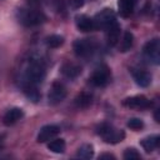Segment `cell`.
I'll list each match as a JSON object with an SVG mask.
<instances>
[{"instance_id": "9", "label": "cell", "mask_w": 160, "mask_h": 160, "mask_svg": "<svg viewBox=\"0 0 160 160\" xmlns=\"http://www.w3.org/2000/svg\"><path fill=\"white\" fill-rule=\"evenodd\" d=\"M122 104L128 108L131 109H139V110H144V109H149L152 105V101H150L146 96L144 95H134L130 98H126Z\"/></svg>"}, {"instance_id": "24", "label": "cell", "mask_w": 160, "mask_h": 160, "mask_svg": "<svg viewBox=\"0 0 160 160\" xmlns=\"http://www.w3.org/2000/svg\"><path fill=\"white\" fill-rule=\"evenodd\" d=\"M128 126H129L131 130L138 131V130H140V129H142V128H144V122H142V120H141V119L131 118V119H129V121H128Z\"/></svg>"}, {"instance_id": "26", "label": "cell", "mask_w": 160, "mask_h": 160, "mask_svg": "<svg viewBox=\"0 0 160 160\" xmlns=\"http://www.w3.org/2000/svg\"><path fill=\"white\" fill-rule=\"evenodd\" d=\"M84 1L85 0H69V5L72 8V9H80L82 5H84Z\"/></svg>"}, {"instance_id": "16", "label": "cell", "mask_w": 160, "mask_h": 160, "mask_svg": "<svg viewBox=\"0 0 160 160\" xmlns=\"http://www.w3.org/2000/svg\"><path fill=\"white\" fill-rule=\"evenodd\" d=\"M22 92L32 102H38L40 100V96H41L40 91L38 89V85L31 84V82H26V81L22 84Z\"/></svg>"}, {"instance_id": "21", "label": "cell", "mask_w": 160, "mask_h": 160, "mask_svg": "<svg viewBox=\"0 0 160 160\" xmlns=\"http://www.w3.org/2000/svg\"><path fill=\"white\" fill-rule=\"evenodd\" d=\"M76 156L78 158H81V159H91L94 156V148H92V145H90V144H82L78 149Z\"/></svg>"}, {"instance_id": "15", "label": "cell", "mask_w": 160, "mask_h": 160, "mask_svg": "<svg viewBox=\"0 0 160 160\" xmlns=\"http://www.w3.org/2000/svg\"><path fill=\"white\" fill-rule=\"evenodd\" d=\"M131 75L135 80V82L140 86V88H148L151 82V75L145 71V70H139V69H132L131 70Z\"/></svg>"}, {"instance_id": "10", "label": "cell", "mask_w": 160, "mask_h": 160, "mask_svg": "<svg viewBox=\"0 0 160 160\" xmlns=\"http://www.w3.org/2000/svg\"><path fill=\"white\" fill-rule=\"evenodd\" d=\"M59 132H60V128L58 125L49 124L40 129L36 140H38V142H46V141H50L51 139H54Z\"/></svg>"}, {"instance_id": "2", "label": "cell", "mask_w": 160, "mask_h": 160, "mask_svg": "<svg viewBox=\"0 0 160 160\" xmlns=\"http://www.w3.org/2000/svg\"><path fill=\"white\" fill-rule=\"evenodd\" d=\"M96 132L98 135L108 144H116L124 140L125 138V132L121 129L115 128L111 124L108 122H102L96 128Z\"/></svg>"}, {"instance_id": "8", "label": "cell", "mask_w": 160, "mask_h": 160, "mask_svg": "<svg viewBox=\"0 0 160 160\" xmlns=\"http://www.w3.org/2000/svg\"><path fill=\"white\" fill-rule=\"evenodd\" d=\"M66 94L68 91H66L65 85L60 81H54L48 92V101L50 105H56L66 98Z\"/></svg>"}, {"instance_id": "18", "label": "cell", "mask_w": 160, "mask_h": 160, "mask_svg": "<svg viewBox=\"0 0 160 160\" xmlns=\"http://www.w3.org/2000/svg\"><path fill=\"white\" fill-rule=\"evenodd\" d=\"M159 142H160V136L159 135H150V136H146L145 139H142L140 141V145L142 146V149L146 152H151V151H154L155 149L159 148Z\"/></svg>"}, {"instance_id": "5", "label": "cell", "mask_w": 160, "mask_h": 160, "mask_svg": "<svg viewBox=\"0 0 160 160\" xmlns=\"http://www.w3.org/2000/svg\"><path fill=\"white\" fill-rule=\"evenodd\" d=\"M111 79V72H110V69L106 66V65H100L98 66L94 72L91 74L90 76V82L96 86V88H104L109 84Z\"/></svg>"}, {"instance_id": "6", "label": "cell", "mask_w": 160, "mask_h": 160, "mask_svg": "<svg viewBox=\"0 0 160 160\" xmlns=\"http://www.w3.org/2000/svg\"><path fill=\"white\" fill-rule=\"evenodd\" d=\"M142 54L150 62L158 65L160 62V40L158 38L149 40L142 48Z\"/></svg>"}, {"instance_id": "14", "label": "cell", "mask_w": 160, "mask_h": 160, "mask_svg": "<svg viewBox=\"0 0 160 160\" xmlns=\"http://www.w3.org/2000/svg\"><path fill=\"white\" fill-rule=\"evenodd\" d=\"M22 116H24L22 109H20V108H11V109H9V110L4 114V116H2V122H4L6 126H10V125H14L15 122H18Z\"/></svg>"}, {"instance_id": "19", "label": "cell", "mask_w": 160, "mask_h": 160, "mask_svg": "<svg viewBox=\"0 0 160 160\" xmlns=\"http://www.w3.org/2000/svg\"><path fill=\"white\" fill-rule=\"evenodd\" d=\"M132 44H134V35H132L130 31H126V32H124L122 39L120 40L119 50H120L121 52H126V51H129V50L131 49Z\"/></svg>"}, {"instance_id": "12", "label": "cell", "mask_w": 160, "mask_h": 160, "mask_svg": "<svg viewBox=\"0 0 160 160\" xmlns=\"http://www.w3.org/2000/svg\"><path fill=\"white\" fill-rule=\"evenodd\" d=\"M60 71H61V74H62L65 78L72 80V79H76V78L81 74V66L78 65L76 62H70V61H68V62H64V64H62Z\"/></svg>"}, {"instance_id": "13", "label": "cell", "mask_w": 160, "mask_h": 160, "mask_svg": "<svg viewBox=\"0 0 160 160\" xmlns=\"http://www.w3.org/2000/svg\"><path fill=\"white\" fill-rule=\"evenodd\" d=\"M120 25L118 20L106 29V41L109 46H115L120 40Z\"/></svg>"}, {"instance_id": "25", "label": "cell", "mask_w": 160, "mask_h": 160, "mask_svg": "<svg viewBox=\"0 0 160 160\" xmlns=\"http://www.w3.org/2000/svg\"><path fill=\"white\" fill-rule=\"evenodd\" d=\"M124 159H126V160H134V159H140L141 156H140V154L138 152V150L136 149H134V148H129V149H126L125 151H124Z\"/></svg>"}, {"instance_id": "20", "label": "cell", "mask_w": 160, "mask_h": 160, "mask_svg": "<svg viewBox=\"0 0 160 160\" xmlns=\"http://www.w3.org/2000/svg\"><path fill=\"white\" fill-rule=\"evenodd\" d=\"M65 146L64 139H51V141L48 144V149L55 154H62L65 151Z\"/></svg>"}, {"instance_id": "17", "label": "cell", "mask_w": 160, "mask_h": 160, "mask_svg": "<svg viewBox=\"0 0 160 160\" xmlns=\"http://www.w3.org/2000/svg\"><path fill=\"white\" fill-rule=\"evenodd\" d=\"M135 2H136V0H119L118 1L119 14L122 18H129L134 11Z\"/></svg>"}, {"instance_id": "1", "label": "cell", "mask_w": 160, "mask_h": 160, "mask_svg": "<svg viewBox=\"0 0 160 160\" xmlns=\"http://www.w3.org/2000/svg\"><path fill=\"white\" fill-rule=\"evenodd\" d=\"M45 75H46V70L44 62L40 59L31 58L25 70V81L38 85L44 81Z\"/></svg>"}, {"instance_id": "7", "label": "cell", "mask_w": 160, "mask_h": 160, "mask_svg": "<svg viewBox=\"0 0 160 160\" xmlns=\"http://www.w3.org/2000/svg\"><path fill=\"white\" fill-rule=\"evenodd\" d=\"M92 19H94L95 28L96 29H102V30H106L112 22L116 21L115 12L111 9H108V8L102 9L101 11H99Z\"/></svg>"}, {"instance_id": "27", "label": "cell", "mask_w": 160, "mask_h": 160, "mask_svg": "<svg viewBox=\"0 0 160 160\" xmlns=\"http://www.w3.org/2000/svg\"><path fill=\"white\" fill-rule=\"evenodd\" d=\"M99 158L100 159H115V156L111 155V154H101Z\"/></svg>"}, {"instance_id": "11", "label": "cell", "mask_w": 160, "mask_h": 160, "mask_svg": "<svg viewBox=\"0 0 160 160\" xmlns=\"http://www.w3.org/2000/svg\"><path fill=\"white\" fill-rule=\"evenodd\" d=\"M75 24H76V28L82 32H89L96 29L94 24V19L88 15H78L75 18Z\"/></svg>"}, {"instance_id": "3", "label": "cell", "mask_w": 160, "mask_h": 160, "mask_svg": "<svg viewBox=\"0 0 160 160\" xmlns=\"http://www.w3.org/2000/svg\"><path fill=\"white\" fill-rule=\"evenodd\" d=\"M18 20L24 26H38L46 21V15L36 9H20L18 11Z\"/></svg>"}, {"instance_id": "22", "label": "cell", "mask_w": 160, "mask_h": 160, "mask_svg": "<svg viewBox=\"0 0 160 160\" xmlns=\"http://www.w3.org/2000/svg\"><path fill=\"white\" fill-rule=\"evenodd\" d=\"M91 101H92V96H91L90 94H88V92H81V94L78 95L76 99H75L76 106H78V108H81V109L88 108V106L91 104Z\"/></svg>"}, {"instance_id": "23", "label": "cell", "mask_w": 160, "mask_h": 160, "mask_svg": "<svg viewBox=\"0 0 160 160\" xmlns=\"http://www.w3.org/2000/svg\"><path fill=\"white\" fill-rule=\"evenodd\" d=\"M45 42H46V45H48L49 48L56 49V48H59V46H61V45L64 44V38H62L61 35L54 34V35L48 36V38L45 39Z\"/></svg>"}, {"instance_id": "4", "label": "cell", "mask_w": 160, "mask_h": 160, "mask_svg": "<svg viewBox=\"0 0 160 160\" xmlns=\"http://www.w3.org/2000/svg\"><path fill=\"white\" fill-rule=\"evenodd\" d=\"M74 52L78 58L88 59L92 56L96 50V41L95 39H78L74 41Z\"/></svg>"}]
</instances>
